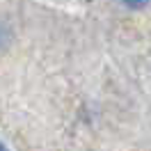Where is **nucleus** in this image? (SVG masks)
<instances>
[{"instance_id": "2", "label": "nucleus", "mask_w": 151, "mask_h": 151, "mask_svg": "<svg viewBox=\"0 0 151 151\" xmlns=\"http://www.w3.org/2000/svg\"><path fill=\"white\" fill-rule=\"evenodd\" d=\"M0 151H7V147H5V144H2V142H0Z\"/></svg>"}, {"instance_id": "1", "label": "nucleus", "mask_w": 151, "mask_h": 151, "mask_svg": "<svg viewBox=\"0 0 151 151\" xmlns=\"http://www.w3.org/2000/svg\"><path fill=\"white\" fill-rule=\"evenodd\" d=\"M124 5L131 7V9H142V7L149 5V0H124Z\"/></svg>"}]
</instances>
